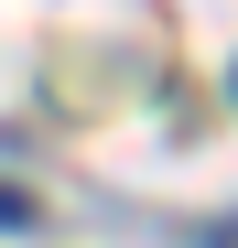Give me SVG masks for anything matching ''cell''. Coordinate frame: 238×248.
<instances>
[{"instance_id":"6da1fadb","label":"cell","mask_w":238,"mask_h":248,"mask_svg":"<svg viewBox=\"0 0 238 248\" xmlns=\"http://www.w3.org/2000/svg\"><path fill=\"white\" fill-rule=\"evenodd\" d=\"M0 227H33V194L22 184H0Z\"/></svg>"}]
</instances>
